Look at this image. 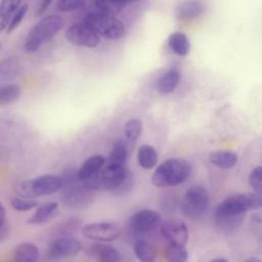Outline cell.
Here are the masks:
<instances>
[{"label":"cell","mask_w":262,"mask_h":262,"mask_svg":"<svg viewBox=\"0 0 262 262\" xmlns=\"http://www.w3.org/2000/svg\"><path fill=\"white\" fill-rule=\"evenodd\" d=\"M191 173L190 164L184 159H169L157 167L151 183L157 187L176 186L184 182Z\"/></svg>","instance_id":"6da1fadb"},{"label":"cell","mask_w":262,"mask_h":262,"mask_svg":"<svg viewBox=\"0 0 262 262\" xmlns=\"http://www.w3.org/2000/svg\"><path fill=\"white\" fill-rule=\"evenodd\" d=\"M249 210L246 194H235L226 198L215 209V222L222 229H231L238 225Z\"/></svg>","instance_id":"7a4b0ae2"},{"label":"cell","mask_w":262,"mask_h":262,"mask_svg":"<svg viewBox=\"0 0 262 262\" xmlns=\"http://www.w3.org/2000/svg\"><path fill=\"white\" fill-rule=\"evenodd\" d=\"M63 19L58 15H48L40 19L29 31L25 40L26 52L37 51L44 43L52 39L62 28Z\"/></svg>","instance_id":"3957f363"},{"label":"cell","mask_w":262,"mask_h":262,"mask_svg":"<svg viewBox=\"0 0 262 262\" xmlns=\"http://www.w3.org/2000/svg\"><path fill=\"white\" fill-rule=\"evenodd\" d=\"M61 178L55 175H42L17 184L15 191L24 198L34 199L51 194L61 188Z\"/></svg>","instance_id":"277c9868"},{"label":"cell","mask_w":262,"mask_h":262,"mask_svg":"<svg viewBox=\"0 0 262 262\" xmlns=\"http://www.w3.org/2000/svg\"><path fill=\"white\" fill-rule=\"evenodd\" d=\"M129 169L125 166L106 165L100 169L94 176L86 180L84 183L93 191L96 190H115L124 181Z\"/></svg>","instance_id":"5b68a950"},{"label":"cell","mask_w":262,"mask_h":262,"mask_svg":"<svg viewBox=\"0 0 262 262\" xmlns=\"http://www.w3.org/2000/svg\"><path fill=\"white\" fill-rule=\"evenodd\" d=\"M84 23L93 28L99 36L106 39H120L125 34L124 24L108 13L90 12L85 15Z\"/></svg>","instance_id":"8992f818"},{"label":"cell","mask_w":262,"mask_h":262,"mask_svg":"<svg viewBox=\"0 0 262 262\" xmlns=\"http://www.w3.org/2000/svg\"><path fill=\"white\" fill-rule=\"evenodd\" d=\"M210 205V195L207 189L200 185L188 188L183 195L180 209L184 216L195 219L202 216Z\"/></svg>","instance_id":"52a82bcc"},{"label":"cell","mask_w":262,"mask_h":262,"mask_svg":"<svg viewBox=\"0 0 262 262\" xmlns=\"http://www.w3.org/2000/svg\"><path fill=\"white\" fill-rule=\"evenodd\" d=\"M94 191L84 183L64 188L61 194V203L69 210H84L94 200Z\"/></svg>","instance_id":"ba28073f"},{"label":"cell","mask_w":262,"mask_h":262,"mask_svg":"<svg viewBox=\"0 0 262 262\" xmlns=\"http://www.w3.org/2000/svg\"><path fill=\"white\" fill-rule=\"evenodd\" d=\"M130 229L134 234L144 235L154 232L162 225L161 215L154 210L143 209L134 213L129 220Z\"/></svg>","instance_id":"9c48e42d"},{"label":"cell","mask_w":262,"mask_h":262,"mask_svg":"<svg viewBox=\"0 0 262 262\" xmlns=\"http://www.w3.org/2000/svg\"><path fill=\"white\" fill-rule=\"evenodd\" d=\"M64 37L70 43L81 47L93 48L100 42V36L97 32L85 23L70 26L66 30Z\"/></svg>","instance_id":"30bf717a"},{"label":"cell","mask_w":262,"mask_h":262,"mask_svg":"<svg viewBox=\"0 0 262 262\" xmlns=\"http://www.w3.org/2000/svg\"><path fill=\"white\" fill-rule=\"evenodd\" d=\"M82 234L96 242H113L120 236L121 228L114 221L89 223L82 227Z\"/></svg>","instance_id":"8fae6325"},{"label":"cell","mask_w":262,"mask_h":262,"mask_svg":"<svg viewBox=\"0 0 262 262\" xmlns=\"http://www.w3.org/2000/svg\"><path fill=\"white\" fill-rule=\"evenodd\" d=\"M161 233L169 244L185 245L188 239V229L185 222L178 218H172L162 223Z\"/></svg>","instance_id":"7c38bea8"},{"label":"cell","mask_w":262,"mask_h":262,"mask_svg":"<svg viewBox=\"0 0 262 262\" xmlns=\"http://www.w3.org/2000/svg\"><path fill=\"white\" fill-rule=\"evenodd\" d=\"M82 250V243L72 236H60L56 238L49 248V258L74 257Z\"/></svg>","instance_id":"4fadbf2b"},{"label":"cell","mask_w":262,"mask_h":262,"mask_svg":"<svg viewBox=\"0 0 262 262\" xmlns=\"http://www.w3.org/2000/svg\"><path fill=\"white\" fill-rule=\"evenodd\" d=\"M88 254L98 262H120L121 254L112 246L103 243H94L90 245Z\"/></svg>","instance_id":"5bb4252c"},{"label":"cell","mask_w":262,"mask_h":262,"mask_svg":"<svg viewBox=\"0 0 262 262\" xmlns=\"http://www.w3.org/2000/svg\"><path fill=\"white\" fill-rule=\"evenodd\" d=\"M58 214V204L56 202L44 203L37 207L34 214L27 220L30 225H39L51 221Z\"/></svg>","instance_id":"9a60e30c"},{"label":"cell","mask_w":262,"mask_h":262,"mask_svg":"<svg viewBox=\"0 0 262 262\" xmlns=\"http://www.w3.org/2000/svg\"><path fill=\"white\" fill-rule=\"evenodd\" d=\"M106 160L100 155H94L89 157L77 171V176L80 182H85L94 176L105 164Z\"/></svg>","instance_id":"2e32d148"},{"label":"cell","mask_w":262,"mask_h":262,"mask_svg":"<svg viewBox=\"0 0 262 262\" xmlns=\"http://www.w3.org/2000/svg\"><path fill=\"white\" fill-rule=\"evenodd\" d=\"M24 69L23 61L16 56L0 60V82H8L17 77Z\"/></svg>","instance_id":"e0dca14e"},{"label":"cell","mask_w":262,"mask_h":262,"mask_svg":"<svg viewBox=\"0 0 262 262\" xmlns=\"http://www.w3.org/2000/svg\"><path fill=\"white\" fill-rule=\"evenodd\" d=\"M180 81V72L171 68L165 72L157 81V90L161 94H169L175 90Z\"/></svg>","instance_id":"ac0fdd59"},{"label":"cell","mask_w":262,"mask_h":262,"mask_svg":"<svg viewBox=\"0 0 262 262\" xmlns=\"http://www.w3.org/2000/svg\"><path fill=\"white\" fill-rule=\"evenodd\" d=\"M204 4L199 0H186L178 4L176 7V15L180 19L194 18L203 13Z\"/></svg>","instance_id":"d6986e66"},{"label":"cell","mask_w":262,"mask_h":262,"mask_svg":"<svg viewBox=\"0 0 262 262\" xmlns=\"http://www.w3.org/2000/svg\"><path fill=\"white\" fill-rule=\"evenodd\" d=\"M132 148L125 139H119L113 146V149L107 159V165L125 166L128 161L129 152Z\"/></svg>","instance_id":"ffe728a7"},{"label":"cell","mask_w":262,"mask_h":262,"mask_svg":"<svg viewBox=\"0 0 262 262\" xmlns=\"http://www.w3.org/2000/svg\"><path fill=\"white\" fill-rule=\"evenodd\" d=\"M13 257L14 262H37L39 249L31 243H23L14 249Z\"/></svg>","instance_id":"44dd1931"},{"label":"cell","mask_w":262,"mask_h":262,"mask_svg":"<svg viewBox=\"0 0 262 262\" xmlns=\"http://www.w3.org/2000/svg\"><path fill=\"white\" fill-rule=\"evenodd\" d=\"M210 162L218 168L230 169L237 163V155L230 150H217L210 154Z\"/></svg>","instance_id":"7402d4cb"},{"label":"cell","mask_w":262,"mask_h":262,"mask_svg":"<svg viewBox=\"0 0 262 262\" xmlns=\"http://www.w3.org/2000/svg\"><path fill=\"white\" fill-rule=\"evenodd\" d=\"M137 161L141 168L145 170L152 169L158 162V152L149 144H142L137 152Z\"/></svg>","instance_id":"603a6c76"},{"label":"cell","mask_w":262,"mask_h":262,"mask_svg":"<svg viewBox=\"0 0 262 262\" xmlns=\"http://www.w3.org/2000/svg\"><path fill=\"white\" fill-rule=\"evenodd\" d=\"M168 44L173 52L179 56H185L188 54L190 44L188 38L180 32L173 33L168 38Z\"/></svg>","instance_id":"cb8c5ba5"},{"label":"cell","mask_w":262,"mask_h":262,"mask_svg":"<svg viewBox=\"0 0 262 262\" xmlns=\"http://www.w3.org/2000/svg\"><path fill=\"white\" fill-rule=\"evenodd\" d=\"M21 0H2L0 3V31L8 26L10 17L14 14L20 5Z\"/></svg>","instance_id":"d4e9b609"},{"label":"cell","mask_w":262,"mask_h":262,"mask_svg":"<svg viewBox=\"0 0 262 262\" xmlns=\"http://www.w3.org/2000/svg\"><path fill=\"white\" fill-rule=\"evenodd\" d=\"M142 122L139 119H131L126 122L124 127V135L125 140L131 148H133L134 144L140 137L142 133Z\"/></svg>","instance_id":"484cf974"},{"label":"cell","mask_w":262,"mask_h":262,"mask_svg":"<svg viewBox=\"0 0 262 262\" xmlns=\"http://www.w3.org/2000/svg\"><path fill=\"white\" fill-rule=\"evenodd\" d=\"M134 254L140 262H155L156 249L144 239H138L134 245Z\"/></svg>","instance_id":"4316f807"},{"label":"cell","mask_w":262,"mask_h":262,"mask_svg":"<svg viewBox=\"0 0 262 262\" xmlns=\"http://www.w3.org/2000/svg\"><path fill=\"white\" fill-rule=\"evenodd\" d=\"M21 89L16 84L0 85V106L8 105L20 97Z\"/></svg>","instance_id":"83f0119b"},{"label":"cell","mask_w":262,"mask_h":262,"mask_svg":"<svg viewBox=\"0 0 262 262\" xmlns=\"http://www.w3.org/2000/svg\"><path fill=\"white\" fill-rule=\"evenodd\" d=\"M165 256L168 262H187L188 254L185 245L169 244L165 249Z\"/></svg>","instance_id":"f1b7e54d"},{"label":"cell","mask_w":262,"mask_h":262,"mask_svg":"<svg viewBox=\"0 0 262 262\" xmlns=\"http://www.w3.org/2000/svg\"><path fill=\"white\" fill-rule=\"evenodd\" d=\"M95 5L102 12L108 14L119 13L125 6L115 0H95Z\"/></svg>","instance_id":"f546056e"},{"label":"cell","mask_w":262,"mask_h":262,"mask_svg":"<svg viewBox=\"0 0 262 262\" xmlns=\"http://www.w3.org/2000/svg\"><path fill=\"white\" fill-rule=\"evenodd\" d=\"M11 206L16 211L26 212V211H30V210L38 207V203H37V201H34L33 199L12 198Z\"/></svg>","instance_id":"4dcf8cb0"},{"label":"cell","mask_w":262,"mask_h":262,"mask_svg":"<svg viewBox=\"0 0 262 262\" xmlns=\"http://www.w3.org/2000/svg\"><path fill=\"white\" fill-rule=\"evenodd\" d=\"M86 0H58L56 7L59 11L70 12L76 11L84 7Z\"/></svg>","instance_id":"1f68e13d"},{"label":"cell","mask_w":262,"mask_h":262,"mask_svg":"<svg viewBox=\"0 0 262 262\" xmlns=\"http://www.w3.org/2000/svg\"><path fill=\"white\" fill-rule=\"evenodd\" d=\"M28 9H29V5L27 3L23 4L18 8V10L13 14V16L11 17V19H10L8 26H7V29H6L7 34H10L11 32H13L19 26V24L23 21L25 15L27 14Z\"/></svg>","instance_id":"d6a6232c"},{"label":"cell","mask_w":262,"mask_h":262,"mask_svg":"<svg viewBox=\"0 0 262 262\" xmlns=\"http://www.w3.org/2000/svg\"><path fill=\"white\" fill-rule=\"evenodd\" d=\"M249 183L252 189L262 193V166L256 167L249 176Z\"/></svg>","instance_id":"836d02e7"},{"label":"cell","mask_w":262,"mask_h":262,"mask_svg":"<svg viewBox=\"0 0 262 262\" xmlns=\"http://www.w3.org/2000/svg\"><path fill=\"white\" fill-rule=\"evenodd\" d=\"M249 210L262 209V193L261 192H251L246 193Z\"/></svg>","instance_id":"e575fe53"},{"label":"cell","mask_w":262,"mask_h":262,"mask_svg":"<svg viewBox=\"0 0 262 262\" xmlns=\"http://www.w3.org/2000/svg\"><path fill=\"white\" fill-rule=\"evenodd\" d=\"M6 213L3 205L0 203V242H3L9 232V227L6 221Z\"/></svg>","instance_id":"d590c367"},{"label":"cell","mask_w":262,"mask_h":262,"mask_svg":"<svg viewBox=\"0 0 262 262\" xmlns=\"http://www.w3.org/2000/svg\"><path fill=\"white\" fill-rule=\"evenodd\" d=\"M52 1L53 0H42L41 5H40V7H39V9L37 11V15H42L46 11V9L49 7V5L51 4Z\"/></svg>","instance_id":"8d00e7d4"},{"label":"cell","mask_w":262,"mask_h":262,"mask_svg":"<svg viewBox=\"0 0 262 262\" xmlns=\"http://www.w3.org/2000/svg\"><path fill=\"white\" fill-rule=\"evenodd\" d=\"M115 1H117V2H119V3H121V4H123V5H127V4H129V3H132V2H136V1H140V0H115Z\"/></svg>","instance_id":"74e56055"},{"label":"cell","mask_w":262,"mask_h":262,"mask_svg":"<svg viewBox=\"0 0 262 262\" xmlns=\"http://www.w3.org/2000/svg\"><path fill=\"white\" fill-rule=\"evenodd\" d=\"M244 262H262V261L257 257H250L247 260H245Z\"/></svg>","instance_id":"f35d334b"},{"label":"cell","mask_w":262,"mask_h":262,"mask_svg":"<svg viewBox=\"0 0 262 262\" xmlns=\"http://www.w3.org/2000/svg\"><path fill=\"white\" fill-rule=\"evenodd\" d=\"M210 262H228L226 259H224V258H215V259H213V260H211Z\"/></svg>","instance_id":"ab89813d"},{"label":"cell","mask_w":262,"mask_h":262,"mask_svg":"<svg viewBox=\"0 0 262 262\" xmlns=\"http://www.w3.org/2000/svg\"><path fill=\"white\" fill-rule=\"evenodd\" d=\"M0 49H1V43H0Z\"/></svg>","instance_id":"60d3db41"}]
</instances>
